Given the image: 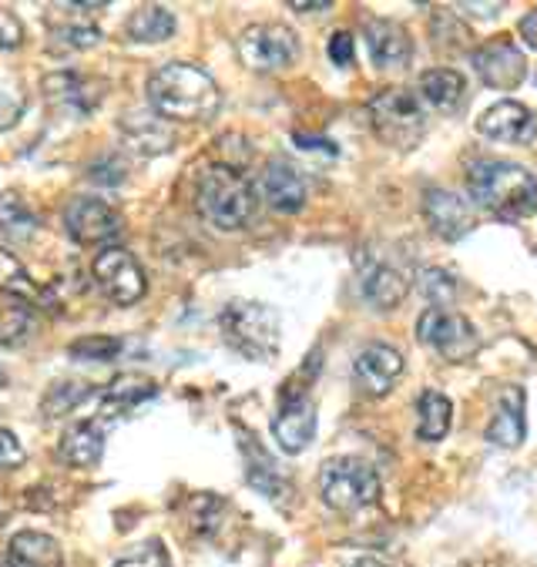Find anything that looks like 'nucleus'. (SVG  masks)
I'll use <instances>...</instances> for the list:
<instances>
[{
    "instance_id": "1",
    "label": "nucleus",
    "mask_w": 537,
    "mask_h": 567,
    "mask_svg": "<svg viewBox=\"0 0 537 567\" xmlns=\"http://www.w3.org/2000/svg\"><path fill=\"white\" fill-rule=\"evenodd\" d=\"M148 101L155 115L172 122H208L219 115L223 91L202 68L172 61L148 78Z\"/></svg>"
},
{
    "instance_id": "2",
    "label": "nucleus",
    "mask_w": 537,
    "mask_h": 567,
    "mask_svg": "<svg viewBox=\"0 0 537 567\" xmlns=\"http://www.w3.org/2000/svg\"><path fill=\"white\" fill-rule=\"evenodd\" d=\"M471 198L500 218H524L537 212V178L514 162H477L467 175Z\"/></svg>"
},
{
    "instance_id": "3",
    "label": "nucleus",
    "mask_w": 537,
    "mask_h": 567,
    "mask_svg": "<svg viewBox=\"0 0 537 567\" xmlns=\"http://www.w3.org/2000/svg\"><path fill=\"white\" fill-rule=\"evenodd\" d=\"M195 208L198 215L211 225V229L236 233L252 218L256 212V192L252 182L229 168V165H215L198 178L195 188Z\"/></svg>"
},
{
    "instance_id": "4",
    "label": "nucleus",
    "mask_w": 537,
    "mask_h": 567,
    "mask_svg": "<svg viewBox=\"0 0 537 567\" xmlns=\"http://www.w3.org/2000/svg\"><path fill=\"white\" fill-rule=\"evenodd\" d=\"M226 343L249 360H272L279 353V316L266 302H229L219 316Z\"/></svg>"
},
{
    "instance_id": "5",
    "label": "nucleus",
    "mask_w": 537,
    "mask_h": 567,
    "mask_svg": "<svg viewBox=\"0 0 537 567\" xmlns=\"http://www.w3.org/2000/svg\"><path fill=\"white\" fill-rule=\"evenodd\" d=\"M319 494L327 501V507H333L340 514H353V511L376 504L380 477L360 457H333L319 471Z\"/></svg>"
},
{
    "instance_id": "6",
    "label": "nucleus",
    "mask_w": 537,
    "mask_h": 567,
    "mask_svg": "<svg viewBox=\"0 0 537 567\" xmlns=\"http://www.w3.org/2000/svg\"><path fill=\"white\" fill-rule=\"evenodd\" d=\"M370 122H373L376 138L393 148H413L426 128L420 101L403 87H383L370 101Z\"/></svg>"
},
{
    "instance_id": "7",
    "label": "nucleus",
    "mask_w": 537,
    "mask_h": 567,
    "mask_svg": "<svg viewBox=\"0 0 537 567\" xmlns=\"http://www.w3.org/2000/svg\"><path fill=\"white\" fill-rule=\"evenodd\" d=\"M416 339L426 347L441 353L444 360L451 363H464L477 353L481 339L471 326V319H464L461 312H451V309H426L420 319H416Z\"/></svg>"
},
{
    "instance_id": "8",
    "label": "nucleus",
    "mask_w": 537,
    "mask_h": 567,
    "mask_svg": "<svg viewBox=\"0 0 537 567\" xmlns=\"http://www.w3.org/2000/svg\"><path fill=\"white\" fill-rule=\"evenodd\" d=\"M239 58L252 71H282L299 58V38L286 24H252L239 38Z\"/></svg>"
},
{
    "instance_id": "9",
    "label": "nucleus",
    "mask_w": 537,
    "mask_h": 567,
    "mask_svg": "<svg viewBox=\"0 0 537 567\" xmlns=\"http://www.w3.org/2000/svg\"><path fill=\"white\" fill-rule=\"evenodd\" d=\"M91 272H94V282L101 286V292L118 306H135L148 289V279H145V269L138 266V259L115 246L97 252Z\"/></svg>"
},
{
    "instance_id": "10",
    "label": "nucleus",
    "mask_w": 537,
    "mask_h": 567,
    "mask_svg": "<svg viewBox=\"0 0 537 567\" xmlns=\"http://www.w3.org/2000/svg\"><path fill=\"white\" fill-rule=\"evenodd\" d=\"M64 225H68V236L81 246H101L122 236V215L107 202L87 198V195H78L68 202Z\"/></svg>"
},
{
    "instance_id": "11",
    "label": "nucleus",
    "mask_w": 537,
    "mask_h": 567,
    "mask_svg": "<svg viewBox=\"0 0 537 567\" xmlns=\"http://www.w3.org/2000/svg\"><path fill=\"white\" fill-rule=\"evenodd\" d=\"M471 61H474V71L481 74V81L494 91H514L527 78V61L507 34L481 44Z\"/></svg>"
},
{
    "instance_id": "12",
    "label": "nucleus",
    "mask_w": 537,
    "mask_h": 567,
    "mask_svg": "<svg viewBox=\"0 0 537 567\" xmlns=\"http://www.w3.org/2000/svg\"><path fill=\"white\" fill-rule=\"evenodd\" d=\"M477 132L500 145H530L537 138V118L520 101H497L477 118Z\"/></svg>"
},
{
    "instance_id": "13",
    "label": "nucleus",
    "mask_w": 537,
    "mask_h": 567,
    "mask_svg": "<svg viewBox=\"0 0 537 567\" xmlns=\"http://www.w3.org/2000/svg\"><path fill=\"white\" fill-rule=\"evenodd\" d=\"M272 433L286 453H302L316 440V403L306 393H286L272 420Z\"/></svg>"
},
{
    "instance_id": "14",
    "label": "nucleus",
    "mask_w": 537,
    "mask_h": 567,
    "mask_svg": "<svg viewBox=\"0 0 537 567\" xmlns=\"http://www.w3.org/2000/svg\"><path fill=\"white\" fill-rule=\"evenodd\" d=\"M403 373V357L386 343H370L353 363V380L366 396H386Z\"/></svg>"
},
{
    "instance_id": "15",
    "label": "nucleus",
    "mask_w": 537,
    "mask_h": 567,
    "mask_svg": "<svg viewBox=\"0 0 537 567\" xmlns=\"http://www.w3.org/2000/svg\"><path fill=\"white\" fill-rule=\"evenodd\" d=\"M423 215L426 221L434 225V233L457 243L461 236L471 233V225H474V215H471V205L454 195V192H444V188H430L423 195Z\"/></svg>"
},
{
    "instance_id": "16",
    "label": "nucleus",
    "mask_w": 537,
    "mask_h": 567,
    "mask_svg": "<svg viewBox=\"0 0 537 567\" xmlns=\"http://www.w3.org/2000/svg\"><path fill=\"white\" fill-rule=\"evenodd\" d=\"M363 38H366V51H370V58H373L376 68L393 71V68L410 64V58H413V41H410L406 28L396 24V21L373 18L366 24V34Z\"/></svg>"
},
{
    "instance_id": "17",
    "label": "nucleus",
    "mask_w": 537,
    "mask_h": 567,
    "mask_svg": "<svg viewBox=\"0 0 537 567\" xmlns=\"http://www.w3.org/2000/svg\"><path fill=\"white\" fill-rule=\"evenodd\" d=\"M410 292V276L386 262V259H370L363 256V296L376 309H396Z\"/></svg>"
},
{
    "instance_id": "18",
    "label": "nucleus",
    "mask_w": 537,
    "mask_h": 567,
    "mask_svg": "<svg viewBox=\"0 0 537 567\" xmlns=\"http://www.w3.org/2000/svg\"><path fill=\"white\" fill-rule=\"evenodd\" d=\"M527 436V423H524V390L520 386H504L494 406V416L487 423V440L494 446H520Z\"/></svg>"
},
{
    "instance_id": "19",
    "label": "nucleus",
    "mask_w": 537,
    "mask_h": 567,
    "mask_svg": "<svg viewBox=\"0 0 537 567\" xmlns=\"http://www.w3.org/2000/svg\"><path fill=\"white\" fill-rule=\"evenodd\" d=\"M44 91H48L51 104L68 107V111H74V115H91L101 101V81L74 74V71H61V74L48 78Z\"/></svg>"
},
{
    "instance_id": "20",
    "label": "nucleus",
    "mask_w": 537,
    "mask_h": 567,
    "mask_svg": "<svg viewBox=\"0 0 537 567\" xmlns=\"http://www.w3.org/2000/svg\"><path fill=\"white\" fill-rule=\"evenodd\" d=\"M262 195H266V202H269L272 208H279V212H299V208L306 205L309 188H306V178H302L289 162L276 158V162H269L266 172H262Z\"/></svg>"
},
{
    "instance_id": "21",
    "label": "nucleus",
    "mask_w": 537,
    "mask_h": 567,
    "mask_svg": "<svg viewBox=\"0 0 537 567\" xmlns=\"http://www.w3.org/2000/svg\"><path fill=\"white\" fill-rule=\"evenodd\" d=\"M101 8L104 4H54L51 14H48V24H51V31L64 44H71V48H91L101 38L97 28H94V21H91V14L101 11Z\"/></svg>"
},
{
    "instance_id": "22",
    "label": "nucleus",
    "mask_w": 537,
    "mask_h": 567,
    "mask_svg": "<svg viewBox=\"0 0 537 567\" xmlns=\"http://www.w3.org/2000/svg\"><path fill=\"white\" fill-rule=\"evenodd\" d=\"M104 453V430L94 420L71 423L58 443V457L71 467H94Z\"/></svg>"
},
{
    "instance_id": "23",
    "label": "nucleus",
    "mask_w": 537,
    "mask_h": 567,
    "mask_svg": "<svg viewBox=\"0 0 537 567\" xmlns=\"http://www.w3.org/2000/svg\"><path fill=\"white\" fill-rule=\"evenodd\" d=\"M8 567H61V544L51 534L21 530L8 547Z\"/></svg>"
},
{
    "instance_id": "24",
    "label": "nucleus",
    "mask_w": 537,
    "mask_h": 567,
    "mask_svg": "<svg viewBox=\"0 0 537 567\" xmlns=\"http://www.w3.org/2000/svg\"><path fill=\"white\" fill-rule=\"evenodd\" d=\"M122 135L125 142L142 152V155H162L172 148V132L162 122V115H145V111H135V115L122 118Z\"/></svg>"
},
{
    "instance_id": "25",
    "label": "nucleus",
    "mask_w": 537,
    "mask_h": 567,
    "mask_svg": "<svg viewBox=\"0 0 537 567\" xmlns=\"http://www.w3.org/2000/svg\"><path fill=\"white\" fill-rule=\"evenodd\" d=\"M420 94L437 111H457L467 101V81L451 68H430L420 74Z\"/></svg>"
},
{
    "instance_id": "26",
    "label": "nucleus",
    "mask_w": 537,
    "mask_h": 567,
    "mask_svg": "<svg viewBox=\"0 0 537 567\" xmlns=\"http://www.w3.org/2000/svg\"><path fill=\"white\" fill-rule=\"evenodd\" d=\"M158 393V386L148 377H135V373H122L115 377V383L104 390L101 396V416H122L128 410H135L138 403L152 400Z\"/></svg>"
},
{
    "instance_id": "27",
    "label": "nucleus",
    "mask_w": 537,
    "mask_h": 567,
    "mask_svg": "<svg viewBox=\"0 0 537 567\" xmlns=\"http://www.w3.org/2000/svg\"><path fill=\"white\" fill-rule=\"evenodd\" d=\"M34 326H38V319H34L31 299L0 292V347L24 343V339L34 332Z\"/></svg>"
},
{
    "instance_id": "28",
    "label": "nucleus",
    "mask_w": 537,
    "mask_h": 567,
    "mask_svg": "<svg viewBox=\"0 0 537 567\" xmlns=\"http://www.w3.org/2000/svg\"><path fill=\"white\" fill-rule=\"evenodd\" d=\"M451 416H454V406H451V400L441 390L420 393V403H416V436L430 440V443L444 440L447 430H451Z\"/></svg>"
},
{
    "instance_id": "29",
    "label": "nucleus",
    "mask_w": 537,
    "mask_h": 567,
    "mask_svg": "<svg viewBox=\"0 0 537 567\" xmlns=\"http://www.w3.org/2000/svg\"><path fill=\"white\" fill-rule=\"evenodd\" d=\"M125 31L138 44H158V41H168L175 34V14L162 4H145L128 18Z\"/></svg>"
},
{
    "instance_id": "30",
    "label": "nucleus",
    "mask_w": 537,
    "mask_h": 567,
    "mask_svg": "<svg viewBox=\"0 0 537 567\" xmlns=\"http://www.w3.org/2000/svg\"><path fill=\"white\" fill-rule=\"evenodd\" d=\"M34 233H38V215L14 192L0 195V236L11 243H28Z\"/></svg>"
},
{
    "instance_id": "31",
    "label": "nucleus",
    "mask_w": 537,
    "mask_h": 567,
    "mask_svg": "<svg viewBox=\"0 0 537 567\" xmlns=\"http://www.w3.org/2000/svg\"><path fill=\"white\" fill-rule=\"evenodd\" d=\"M0 292H8V296H21V299H41V289L34 286V279L28 276V269L11 256L0 249Z\"/></svg>"
},
{
    "instance_id": "32",
    "label": "nucleus",
    "mask_w": 537,
    "mask_h": 567,
    "mask_svg": "<svg viewBox=\"0 0 537 567\" xmlns=\"http://www.w3.org/2000/svg\"><path fill=\"white\" fill-rule=\"evenodd\" d=\"M94 390L87 386V383H58V386H51L48 390V396H44V416H64V413H71L81 400H87Z\"/></svg>"
},
{
    "instance_id": "33",
    "label": "nucleus",
    "mask_w": 537,
    "mask_h": 567,
    "mask_svg": "<svg viewBox=\"0 0 537 567\" xmlns=\"http://www.w3.org/2000/svg\"><path fill=\"white\" fill-rule=\"evenodd\" d=\"M420 292H423L430 302L437 299V309H441L444 302H451V299L457 296V282H454V276L444 272V269H423V272H420Z\"/></svg>"
},
{
    "instance_id": "34",
    "label": "nucleus",
    "mask_w": 537,
    "mask_h": 567,
    "mask_svg": "<svg viewBox=\"0 0 537 567\" xmlns=\"http://www.w3.org/2000/svg\"><path fill=\"white\" fill-rule=\"evenodd\" d=\"M118 350H122V339H107V336H87V339L71 343V357H81V360H91V363L112 360Z\"/></svg>"
},
{
    "instance_id": "35",
    "label": "nucleus",
    "mask_w": 537,
    "mask_h": 567,
    "mask_svg": "<svg viewBox=\"0 0 537 567\" xmlns=\"http://www.w3.org/2000/svg\"><path fill=\"white\" fill-rule=\"evenodd\" d=\"M115 567H172V560H168V550L162 540H145L142 547L125 554Z\"/></svg>"
},
{
    "instance_id": "36",
    "label": "nucleus",
    "mask_w": 537,
    "mask_h": 567,
    "mask_svg": "<svg viewBox=\"0 0 537 567\" xmlns=\"http://www.w3.org/2000/svg\"><path fill=\"white\" fill-rule=\"evenodd\" d=\"M18 464H24V446L11 430L0 426V471H11Z\"/></svg>"
},
{
    "instance_id": "37",
    "label": "nucleus",
    "mask_w": 537,
    "mask_h": 567,
    "mask_svg": "<svg viewBox=\"0 0 537 567\" xmlns=\"http://www.w3.org/2000/svg\"><path fill=\"white\" fill-rule=\"evenodd\" d=\"M21 41H24V24L11 11L0 8V48L11 51V48H21Z\"/></svg>"
},
{
    "instance_id": "38",
    "label": "nucleus",
    "mask_w": 537,
    "mask_h": 567,
    "mask_svg": "<svg viewBox=\"0 0 537 567\" xmlns=\"http://www.w3.org/2000/svg\"><path fill=\"white\" fill-rule=\"evenodd\" d=\"M21 111H24V104H21V97H18V94L0 91V132L14 128V125L21 122Z\"/></svg>"
},
{
    "instance_id": "39",
    "label": "nucleus",
    "mask_w": 537,
    "mask_h": 567,
    "mask_svg": "<svg viewBox=\"0 0 537 567\" xmlns=\"http://www.w3.org/2000/svg\"><path fill=\"white\" fill-rule=\"evenodd\" d=\"M353 54H357L353 34H350V31H337V34L330 38V58H333V64L347 68V64L353 61Z\"/></svg>"
},
{
    "instance_id": "40",
    "label": "nucleus",
    "mask_w": 537,
    "mask_h": 567,
    "mask_svg": "<svg viewBox=\"0 0 537 567\" xmlns=\"http://www.w3.org/2000/svg\"><path fill=\"white\" fill-rule=\"evenodd\" d=\"M296 145H299V152H319V155H327V158H337V145H333V142H327V138L296 135Z\"/></svg>"
},
{
    "instance_id": "41",
    "label": "nucleus",
    "mask_w": 537,
    "mask_h": 567,
    "mask_svg": "<svg viewBox=\"0 0 537 567\" xmlns=\"http://www.w3.org/2000/svg\"><path fill=\"white\" fill-rule=\"evenodd\" d=\"M517 31H520V38H524V44L537 51V8H534L530 14H524V18H520Z\"/></svg>"
},
{
    "instance_id": "42",
    "label": "nucleus",
    "mask_w": 537,
    "mask_h": 567,
    "mask_svg": "<svg viewBox=\"0 0 537 567\" xmlns=\"http://www.w3.org/2000/svg\"><path fill=\"white\" fill-rule=\"evenodd\" d=\"M457 8H461V11H474V14H481V18H497L504 4H457Z\"/></svg>"
},
{
    "instance_id": "43",
    "label": "nucleus",
    "mask_w": 537,
    "mask_h": 567,
    "mask_svg": "<svg viewBox=\"0 0 537 567\" xmlns=\"http://www.w3.org/2000/svg\"><path fill=\"white\" fill-rule=\"evenodd\" d=\"M292 11H330V4H327V0H316V4H309V0H306V4H302V0H292V4H289Z\"/></svg>"
},
{
    "instance_id": "44",
    "label": "nucleus",
    "mask_w": 537,
    "mask_h": 567,
    "mask_svg": "<svg viewBox=\"0 0 537 567\" xmlns=\"http://www.w3.org/2000/svg\"><path fill=\"white\" fill-rule=\"evenodd\" d=\"M350 567H386L383 560H376V557H360L357 564H350Z\"/></svg>"
},
{
    "instance_id": "45",
    "label": "nucleus",
    "mask_w": 537,
    "mask_h": 567,
    "mask_svg": "<svg viewBox=\"0 0 537 567\" xmlns=\"http://www.w3.org/2000/svg\"><path fill=\"white\" fill-rule=\"evenodd\" d=\"M0 524H4V511H0Z\"/></svg>"
}]
</instances>
